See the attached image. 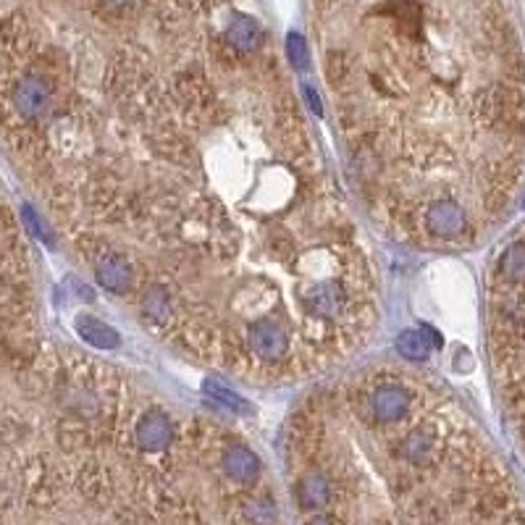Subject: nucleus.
<instances>
[{"label": "nucleus", "instance_id": "obj_1", "mask_svg": "<svg viewBox=\"0 0 525 525\" xmlns=\"http://www.w3.org/2000/svg\"><path fill=\"white\" fill-rule=\"evenodd\" d=\"M239 0H35L5 13L45 111L8 140L85 252L121 258L140 316L239 376L324 371L376 313L371 258Z\"/></svg>", "mask_w": 525, "mask_h": 525}, {"label": "nucleus", "instance_id": "obj_2", "mask_svg": "<svg viewBox=\"0 0 525 525\" xmlns=\"http://www.w3.org/2000/svg\"><path fill=\"white\" fill-rule=\"evenodd\" d=\"M224 471L239 486H255V483H260V476H263L260 460L242 441H234V444L226 447V452H224Z\"/></svg>", "mask_w": 525, "mask_h": 525}, {"label": "nucleus", "instance_id": "obj_3", "mask_svg": "<svg viewBox=\"0 0 525 525\" xmlns=\"http://www.w3.org/2000/svg\"><path fill=\"white\" fill-rule=\"evenodd\" d=\"M74 329L87 344H93L97 349H116L119 347V332H113L111 326H105L103 321H97L93 316H77Z\"/></svg>", "mask_w": 525, "mask_h": 525}, {"label": "nucleus", "instance_id": "obj_4", "mask_svg": "<svg viewBox=\"0 0 525 525\" xmlns=\"http://www.w3.org/2000/svg\"><path fill=\"white\" fill-rule=\"evenodd\" d=\"M499 274L507 284H523L525 282V242H515L504 250L499 260Z\"/></svg>", "mask_w": 525, "mask_h": 525}, {"label": "nucleus", "instance_id": "obj_5", "mask_svg": "<svg viewBox=\"0 0 525 525\" xmlns=\"http://www.w3.org/2000/svg\"><path fill=\"white\" fill-rule=\"evenodd\" d=\"M202 391H205V397L208 399H216V402H221L226 410H232V413H237V415H244V413H250V405L239 397V394H234L232 389H226L224 383L218 381H205L202 383Z\"/></svg>", "mask_w": 525, "mask_h": 525}, {"label": "nucleus", "instance_id": "obj_6", "mask_svg": "<svg viewBox=\"0 0 525 525\" xmlns=\"http://www.w3.org/2000/svg\"><path fill=\"white\" fill-rule=\"evenodd\" d=\"M397 352L405 360H426L431 355V344L421 332H402L397 336Z\"/></svg>", "mask_w": 525, "mask_h": 525}, {"label": "nucleus", "instance_id": "obj_7", "mask_svg": "<svg viewBox=\"0 0 525 525\" xmlns=\"http://www.w3.org/2000/svg\"><path fill=\"white\" fill-rule=\"evenodd\" d=\"M287 55L289 63H294V69H305V63H308V43L299 35H289Z\"/></svg>", "mask_w": 525, "mask_h": 525}]
</instances>
